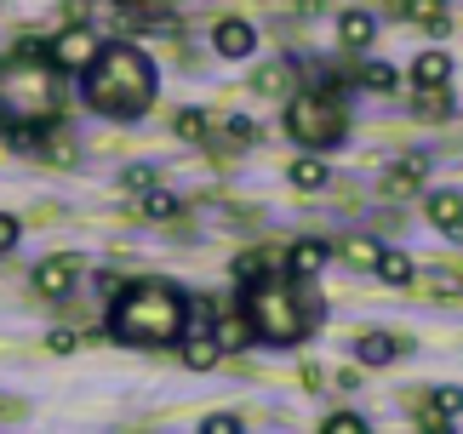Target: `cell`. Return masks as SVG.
<instances>
[{
	"mask_svg": "<svg viewBox=\"0 0 463 434\" xmlns=\"http://www.w3.org/2000/svg\"><path fill=\"white\" fill-rule=\"evenodd\" d=\"M80 98L86 108L109 120H132L155 103V63L149 52H137L132 41H109L92 58V69H80Z\"/></svg>",
	"mask_w": 463,
	"mask_h": 434,
	"instance_id": "1",
	"label": "cell"
},
{
	"mask_svg": "<svg viewBox=\"0 0 463 434\" xmlns=\"http://www.w3.org/2000/svg\"><path fill=\"white\" fill-rule=\"evenodd\" d=\"M184 320H189V297L166 280H137V286H120L115 303H109V332L120 343H177L184 337Z\"/></svg>",
	"mask_w": 463,
	"mask_h": 434,
	"instance_id": "2",
	"label": "cell"
},
{
	"mask_svg": "<svg viewBox=\"0 0 463 434\" xmlns=\"http://www.w3.org/2000/svg\"><path fill=\"white\" fill-rule=\"evenodd\" d=\"M246 320H252V337L263 343H298L315 332V303L298 297L292 275H263L246 286Z\"/></svg>",
	"mask_w": 463,
	"mask_h": 434,
	"instance_id": "3",
	"label": "cell"
},
{
	"mask_svg": "<svg viewBox=\"0 0 463 434\" xmlns=\"http://www.w3.org/2000/svg\"><path fill=\"white\" fill-rule=\"evenodd\" d=\"M58 69L52 58H12L0 63V120L6 126H46L58 115Z\"/></svg>",
	"mask_w": 463,
	"mask_h": 434,
	"instance_id": "4",
	"label": "cell"
},
{
	"mask_svg": "<svg viewBox=\"0 0 463 434\" xmlns=\"http://www.w3.org/2000/svg\"><path fill=\"white\" fill-rule=\"evenodd\" d=\"M287 132L309 149H337L344 143V108L332 103V92H298L287 103Z\"/></svg>",
	"mask_w": 463,
	"mask_h": 434,
	"instance_id": "5",
	"label": "cell"
},
{
	"mask_svg": "<svg viewBox=\"0 0 463 434\" xmlns=\"http://www.w3.org/2000/svg\"><path fill=\"white\" fill-rule=\"evenodd\" d=\"M103 52V41L86 24H69L58 41H46V58H52V69L58 75H80V69H92V58Z\"/></svg>",
	"mask_w": 463,
	"mask_h": 434,
	"instance_id": "6",
	"label": "cell"
},
{
	"mask_svg": "<svg viewBox=\"0 0 463 434\" xmlns=\"http://www.w3.org/2000/svg\"><path fill=\"white\" fill-rule=\"evenodd\" d=\"M75 286H80V258H46L41 269H34V292L52 297V303L69 297Z\"/></svg>",
	"mask_w": 463,
	"mask_h": 434,
	"instance_id": "7",
	"label": "cell"
},
{
	"mask_svg": "<svg viewBox=\"0 0 463 434\" xmlns=\"http://www.w3.org/2000/svg\"><path fill=\"white\" fill-rule=\"evenodd\" d=\"M212 46H218L223 58H252V52H258V29L246 24V17H223V24L212 29Z\"/></svg>",
	"mask_w": 463,
	"mask_h": 434,
	"instance_id": "8",
	"label": "cell"
},
{
	"mask_svg": "<svg viewBox=\"0 0 463 434\" xmlns=\"http://www.w3.org/2000/svg\"><path fill=\"white\" fill-rule=\"evenodd\" d=\"M34 149H41V160H46V166H58V172L80 160V143H75V132H69V126H46Z\"/></svg>",
	"mask_w": 463,
	"mask_h": 434,
	"instance_id": "9",
	"label": "cell"
},
{
	"mask_svg": "<svg viewBox=\"0 0 463 434\" xmlns=\"http://www.w3.org/2000/svg\"><path fill=\"white\" fill-rule=\"evenodd\" d=\"M326 258H332L326 241H298V246L287 251V275H292V280H315L320 269H326Z\"/></svg>",
	"mask_w": 463,
	"mask_h": 434,
	"instance_id": "10",
	"label": "cell"
},
{
	"mask_svg": "<svg viewBox=\"0 0 463 434\" xmlns=\"http://www.w3.org/2000/svg\"><path fill=\"white\" fill-rule=\"evenodd\" d=\"M430 223L440 234H458V241H463V194H452V189L430 194Z\"/></svg>",
	"mask_w": 463,
	"mask_h": 434,
	"instance_id": "11",
	"label": "cell"
},
{
	"mask_svg": "<svg viewBox=\"0 0 463 434\" xmlns=\"http://www.w3.org/2000/svg\"><path fill=\"white\" fill-rule=\"evenodd\" d=\"M184 360H189L194 372H212V366H218V360H223L218 337H212V326H206V332H184Z\"/></svg>",
	"mask_w": 463,
	"mask_h": 434,
	"instance_id": "12",
	"label": "cell"
},
{
	"mask_svg": "<svg viewBox=\"0 0 463 434\" xmlns=\"http://www.w3.org/2000/svg\"><path fill=\"white\" fill-rule=\"evenodd\" d=\"M337 34H344V46L366 52L372 41H378V17H372V12H344V17H337Z\"/></svg>",
	"mask_w": 463,
	"mask_h": 434,
	"instance_id": "13",
	"label": "cell"
},
{
	"mask_svg": "<svg viewBox=\"0 0 463 434\" xmlns=\"http://www.w3.org/2000/svg\"><path fill=\"white\" fill-rule=\"evenodd\" d=\"M354 354H361L366 366H389V360L401 354V337H389V332H361V337H354Z\"/></svg>",
	"mask_w": 463,
	"mask_h": 434,
	"instance_id": "14",
	"label": "cell"
},
{
	"mask_svg": "<svg viewBox=\"0 0 463 434\" xmlns=\"http://www.w3.org/2000/svg\"><path fill=\"white\" fill-rule=\"evenodd\" d=\"M337 251H344L349 269H378V258H383V246L372 241V234H344V246H337Z\"/></svg>",
	"mask_w": 463,
	"mask_h": 434,
	"instance_id": "15",
	"label": "cell"
},
{
	"mask_svg": "<svg viewBox=\"0 0 463 434\" xmlns=\"http://www.w3.org/2000/svg\"><path fill=\"white\" fill-rule=\"evenodd\" d=\"M412 80L418 86H447L452 80V58L447 52H423V58L412 63Z\"/></svg>",
	"mask_w": 463,
	"mask_h": 434,
	"instance_id": "16",
	"label": "cell"
},
{
	"mask_svg": "<svg viewBox=\"0 0 463 434\" xmlns=\"http://www.w3.org/2000/svg\"><path fill=\"white\" fill-rule=\"evenodd\" d=\"M177 212H184V201H177V194L172 189H144V217H149V223H166V217H177Z\"/></svg>",
	"mask_w": 463,
	"mask_h": 434,
	"instance_id": "17",
	"label": "cell"
},
{
	"mask_svg": "<svg viewBox=\"0 0 463 434\" xmlns=\"http://www.w3.org/2000/svg\"><path fill=\"white\" fill-rule=\"evenodd\" d=\"M378 275H383L389 286H412V280H418V263L406 258V251H383V258H378Z\"/></svg>",
	"mask_w": 463,
	"mask_h": 434,
	"instance_id": "18",
	"label": "cell"
},
{
	"mask_svg": "<svg viewBox=\"0 0 463 434\" xmlns=\"http://www.w3.org/2000/svg\"><path fill=\"white\" fill-rule=\"evenodd\" d=\"M287 177H292V189H304V194H320V189H326V177H332V172L320 166V160H292V172H287Z\"/></svg>",
	"mask_w": 463,
	"mask_h": 434,
	"instance_id": "19",
	"label": "cell"
},
{
	"mask_svg": "<svg viewBox=\"0 0 463 434\" xmlns=\"http://www.w3.org/2000/svg\"><path fill=\"white\" fill-rule=\"evenodd\" d=\"M423 184V160L412 155V160H401V166L395 172H389V194H412Z\"/></svg>",
	"mask_w": 463,
	"mask_h": 434,
	"instance_id": "20",
	"label": "cell"
},
{
	"mask_svg": "<svg viewBox=\"0 0 463 434\" xmlns=\"http://www.w3.org/2000/svg\"><path fill=\"white\" fill-rule=\"evenodd\" d=\"M287 86H292V69H287V63H269V69H258L252 92H263V98H275V92H287Z\"/></svg>",
	"mask_w": 463,
	"mask_h": 434,
	"instance_id": "21",
	"label": "cell"
},
{
	"mask_svg": "<svg viewBox=\"0 0 463 434\" xmlns=\"http://www.w3.org/2000/svg\"><path fill=\"white\" fill-rule=\"evenodd\" d=\"M269 263H275L269 251H246V258L235 263V280H241V286H252V280H263V275H275Z\"/></svg>",
	"mask_w": 463,
	"mask_h": 434,
	"instance_id": "22",
	"label": "cell"
},
{
	"mask_svg": "<svg viewBox=\"0 0 463 434\" xmlns=\"http://www.w3.org/2000/svg\"><path fill=\"white\" fill-rule=\"evenodd\" d=\"M361 80L372 86V92H401V75H395L389 63H378V58H372V63L361 69Z\"/></svg>",
	"mask_w": 463,
	"mask_h": 434,
	"instance_id": "23",
	"label": "cell"
},
{
	"mask_svg": "<svg viewBox=\"0 0 463 434\" xmlns=\"http://www.w3.org/2000/svg\"><path fill=\"white\" fill-rule=\"evenodd\" d=\"M212 337H218V349H241V343L252 337V320H218Z\"/></svg>",
	"mask_w": 463,
	"mask_h": 434,
	"instance_id": "24",
	"label": "cell"
},
{
	"mask_svg": "<svg viewBox=\"0 0 463 434\" xmlns=\"http://www.w3.org/2000/svg\"><path fill=\"white\" fill-rule=\"evenodd\" d=\"M172 132L184 137V143H201L206 137V115H201V108H184V115L172 120Z\"/></svg>",
	"mask_w": 463,
	"mask_h": 434,
	"instance_id": "25",
	"label": "cell"
},
{
	"mask_svg": "<svg viewBox=\"0 0 463 434\" xmlns=\"http://www.w3.org/2000/svg\"><path fill=\"white\" fill-rule=\"evenodd\" d=\"M412 423H418V429H423V434H440V429H447V423H452V418H447V411H440V406H435V401H430V406H418V411H412Z\"/></svg>",
	"mask_w": 463,
	"mask_h": 434,
	"instance_id": "26",
	"label": "cell"
},
{
	"mask_svg": "<svg viewBox=\"0 0 463 434\" xmlns=\"http://www.w3.org/2000/svg\"><path fill=\"white\" fill-rule=\"evenodd\" d=\"M361 429H366L361 411H332L326 418V434H361Z\"/></svg>",
	"mask_w": 463,
	"mask_h": 434,
	"instance_id": "27",
	"label": "cell"
},
{
	"mask_svg": "<svg viewBox=\"0 0 463 434\" xmlns=\"http://www.w3.org/2000/svg\"><path fill=\"white\" fill-rule=\"evenodd\" d=\"M223 132L235 137V143H258V126L246 120V115H229V126H223Z\"/></svg>",
	"mask_w": 463,
	"mask_h": 434,
	"instance_id": "28",
	"label": "cell"
},
{
	"mask_svg": "<svg viewBox=\"0 0 463 434\" xmlns=\"http://www.w3.org/2000/svg\"><path fill=\"white\" fill-rule=\"evenodd\" d=\"M435 406L447 411V418H458V411H463V389H435Z\"/></svg>",
	"mask_w": 463,
	"mask_h": 434,
	"instance_id": "29",
	"label": "cell"
},
{
	"mask_svg": "<svg viewBox=\"0 0 463 434\" xmlns=\"http://www.w3.org/2000/svg\"><path fill=\"white\" fill-rule=\"evenodd\" d=\"M17 234H24V223H17V217H6V212H0V251H12V246H17Z\"/></svg>",
	"mask_w": 463,
	"mask_h": 434,
	"instance_id": "30",
	"label": "cell"
},
{
	"mask_svg": "<svg viewBox=\"0 0 463 434\" xmlns=\"http://www.w3.org/2000/svg\"><path fill=\"white\" fill-rule=\"evenodd\" d=\"M149 184H155V172H149V166H137V172H127V189H132V194H144Z\"/></svg>",
	"mask_w": 463,
	"mask_h": 434,
	"instance_id": "31",
	"label": "cell"
},
{
	"mask_svg": "<svg viewBox=\"0 0 463 434\" xmlns=\"http://www.w3.org/2000/svg\"><path fill=\"white\" fill-rule=\"evenodd\" d=\"M229 429H241V418H223V411H218V418H206V434H229Z\"/></svg>",
	"mask_w": 463,
	"mask_h": 434,
	"instance_id": "32",
	"label": "cell"
},
{
	"mask_svg": "<svg viewBox=\"0 0 463 434\" xmlns=\"http://www.w3.org/2000/svg\"><path fill=\"white\" fill-rule=\"evenodd\" d=\"M46 343H52V354H69V349H75V332H52Z\"/></svg>",
	"mask_w": 463,
	"mask_h": 434,
	"instance_id": "33",
	"label": "cell"
}]
</instances>
